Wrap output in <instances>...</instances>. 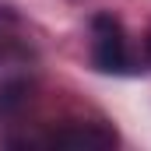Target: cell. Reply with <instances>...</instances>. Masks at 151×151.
I'll list each match as a JSON object with an SVG mask.
<instances>
[{"instance_id":"6da1fadb","label":"cell","mask_w":151,"mask_h":151,"mask_svg":"<svg viewBox=\"0 0 151 151\" xmlns=\"http://www.w3.org/2000/svg\"><path fill=\"white\" fill-rule=\"evenodd\" d=\"M91 28H95V49H91L95 67L106 70V74H127L130 70V53H127L123 25L113 14H95Z\"/></svg>"},{"instance_id":"277c9868","label":"cell","mask_w":151,"mask_h":151,"mask_svg":"<svg viewBox=\"0 0 151 151\" xmlns=\"http://www.w3.org/2000/svg\"><path fill=\"white\" fill-rule=\"evenodd\" d=\"M144 53H148V60H151V32H148V39H144Z\"/></svg>"},{"instance_id":"7a4b0ae2","label":"cell","mask_w":151,"mask_h":151,"mask_svg":"<svg viewBox=\"0 0 151 151\" xmlns=\"http://www.w3.org/2000/svg\"><path fill=\"white\" fill-rule=\"evenodd\" d=\"M49 144H67V148H109L116 144L113 130L102 127H70V130H56L49 137Z\"/></svg>"},{"instance_id":"3957f363","label":"cell","mask_w":151,"mask_h":151,"mask_svg":"<svg viewBox=\"0 0 151 151\" xmlns=\"http://www.w3.org/2000/svg\"><path fill=\"white\" fill-rule=\"evenodd\" d=\"M21 91H25V84H7V88H4V95H0V109H4V113H14V109L25 102V95H21Z\"/></svg>"}]
</instances>
